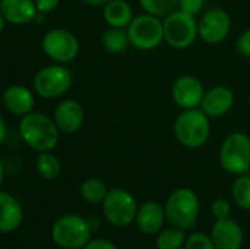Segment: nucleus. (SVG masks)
<instances>
[{
  "label": "nucleus",
  "mask_w": 250,
  "mask_h": 249,
  "mask_svg": "<svg viewBox=\"0 0 250 249\" xmlns=\"http://www.w3.org/2000/svg\"><path fill=\"white\" fill-rule=\"evenodd\" d=\"M60 131L53 117L40 112H31L21 117L19 135L23 142L37 153L53 151L60 139Z\"/></svg>",
  "instance_id": "obj_1"
},
{
  "label": "nucleus",
  "mask_w": 250,
  "mask_h": 249,
  "mask_svg": "<svg viewBox=\"0 0 250 249\" xmlns=\"http://www.w3.org/2000/svg\"><path fill=\"white\" fill-rule=\"evenodd\" d=\"M209 116L202 109L183 110L174 122V136L180 145L196 150L204 147L211 136Z\"/></svg>",
  "instance_id": "obj_2"
},
{
  "label": "nucleus",
  "mask_w": 250,
  "mask_h": 249,
  "mask_svg": "<svg viewBox=\"0 0 250 249\" xmlns=\"http://www.w3.org/2000/svg\"><path fill=\"white\" fill-rule=\"evenodd\" d=\"M164 208L167 222L171 226L189 230L193 229L198 222L201 213V201L193 189L177 188L168 195Z\"/></svg>",
  "instance_id": "obj_3"
},
{
  "label": "nucleus",
  "mask_w": 250,
  "mask_h": 249,
  "mask_svg": "<svg viewBox=\"0 0 250 249\" xmlns=\"http://www.w3.org/2000/svg\"><path fill=\"white\" fill-rule=\"evenodd\" d=\"M92 233L88 220L79 214H63L51 226V241L62 249H83Z\"/></svg>",
  "instance_id": "obj_4"
},
{
  "label": "nucleus",
  "mask_w": 250,
  "mask_h": 249,
  "mask_svg": "<svg viewBox=\"0 0 250 249\" xmlns=\"http://www.w3.org/2000/svg\"><path fill=\"white\" fill-rule=\"evenodd\" d=\"M221 167L234 176L246 175L250 170V138L243 132L230 134L220 147Z\"/></svg>",
  "instance_id": "obj_5"
},
{
  "label": "nucleus",
  "mask_w": 250,
  "mask_h": 249,
  "mask_svg": "<svg viewBox=\"0 0 250 249\" xmlns=\"http://www.w3.org/2000/svg\"><path fill=\"white\" fill-rule=\"evenodd\" d=\"M101 207L105 220L111 226L120 229L135 223L139 208L135 197L123 188L110 189Z\"/></svg>",
  "instance_id": "obj_6"
},
{
  "label": "nucleus",
  "mask_w": 250,
  "mask_h": 249,
  "mask_svg": "<svg viewBox=\"0 0 250 249\" xmlns=\"http://www.w3.org/2000/svg\"><path fill=\"white\" fill-rule=\"evenodd\" d=\"M164 41L177 50L190 47L199 37V22L196 16L174 10L164 18Z\"/></svg>",
  "instance_id": "obj_7"
},
{
  "label": "nucleus",
  "mask_w": 250,
  "mask_h": 249,
  "mask_svg": "<svg viewBox=\"0 0 250 249\" xmlns=\"http://www.w3.org/2000/svg\"><path fill=\"white\" fill-rule=\"evenodd\" d=\"M73 78L69 69L60 63H54L40 69L35 73L32 87L37 95L47 100H54L64 95L70 90Z\"/></svg>",
  "instance_id": "obj_8"
},
{
  "label": "nucleus",
  "mask_w": 250,
  "mask_h": 249,
  "mask_svg": "<svg viewBox=\"0 0 250 249\" xmlns=\"http://www.w3.org/2000/svg\"><path fill=\"white\" fill-rule=\"evenodd\" d=\"M126 29L130 44L144 51L154 50L164 41V22L149 13L135 16Z\"/></svg>",
  "instance_id": "obj_9"
},
{
  "label": "nucleus",
  "mask_w": 250,
  "mask_h": 249,
  "mask_svg": "<svg viewBox=\"0 0 250 249\" xmlns=\"http://www.w3.org/2000/svg\"><path fill=\"white\" fill-rule=\"evenodd\" d=\"M41 48L44 54L54 63H70L73 62L81 50L78 37L64 28H53L47 31L41 40Z\"/></svg>",
  "instance_id": "obj_10"
},
{
  "label": "nucleus",
  "mask_w": 250,
  "mask_h": 249,
  "mask_svg": "<svg viewBox=\"0 0 250 249\" xmlns=\"http://www.w3.org/2000/svg\"><path fill=\"white\" fill-rule=\"evenodd\" d=\"M231 29V18L227 10L214 7L207 10L199 19V38L208 44L224 41Z\"/></svg>",
  "instance_id": "obj_11"
},
{
  "label": "nucleus",
  "mask_w": 250,
  "mask_h": 249,
  "mask_svg": "<svg viewBox=\"0 0 250 249\" xmlns=\"http://www.w3.org/2000/svg\"><path fill=\"white\" fill-rule=\"evenodd\" d=\"M204 95H205L204 85L196 76L183 75L173 82L171 98L183 110L201 107Z\"/></svg>",
  "instance_id": "obj_12"
},
{
  "label": "nucleus",
  "mask_w": 250,
  "mask_h": 249,
  "mask_svg": "<svg viewBox=\"0 0 250 249\" xmlns=\"http://www.w3.org/2000/svg\"><path fill=\"white\" fill-rule=\"evenodd\" d=\"M53 119L62 134L72 135L82 128L85 122V110L79 101L66 98L56 106Z\"/></svg>",
  "instance_id": "obj_13"
},
{
  "label": "nucleus",
  "mask_w": 250,
  "mask_h": 249,
  "mask_svg": "<svg viewBox=\"0 0 250 249\" xmlns=\"http://www.w3.org/2000/svg\"><path fill=\"white\" fill-rule=\"evenodd\" d=\"M211 238L217 249H242L245 242V233L242 226L231 217L215 220Z\"/></svg>",
  "instance_id": "obj_14"
},
{
  "label": "nucleus",
  "mask_w": 250,
  "mask_h": 249,
  "mask_svg": "<svg viewBox=\"0 0 250 249\" xmlns=\"http://www.w3.org/2000/svg\"><path fill=\"white\" fill-rule=\"evenodd\" d=\"M167 220L166 208L157 201H145L139 205L136 214V226L144 235H158L164 229Z\"/></svg>",
  "instance_id": "obj_15"
},
{
  "label": "nucleus",
  "mask_w": 250,
  "mask_h": 249,
  "mask_svg": "<svg viewBox=\"0 0 250 249\" xmlns=\"http://www.w3.org/2000/svg\"><path fill=\"white\" fill-rule=\"evenodd\" d=\"M234 106V92L226 85H217L205 91L201 109L209 117H221Z\"/></svg>",
  "instance_id": "obj_16"
},
{
  "label": "nucleus",
  "mask_w": 250,
  "mask_h": 249,
  "mask_svg": "<svg viewBox=\"0 0 250 249\" xmlns=\"http://www.w3.org/2000/svg\"><path fill=\"white\" fill-rule=\"evenodd\" d=\"M1 100H3V106L9 113L21 117L29 114L35 106V97L32 91L19 84L9 85L4 90Z\"/></svg>",
  "instance_id": "obj_17"
},
{
  "label": "nucleus",
  "mask_w": 250,
  "mask_h": 249,
  "mask_svg": "<svg viewBox=\"0 0 250 249\" xmlns=\"http://www.w3.org/2000/svg\"><path fill=\"white\" fill-rule=\"evenodd\" d=\"M38 9L35 0H1L0 1V18L12 25H26L32 22Z\"/></svg>",
  "instance_id": "obj_18"
},
{
  "label": "nucleus",
  "mask_w": 250,
  "mask_h": 249,
  "mask_svg": "<svg viewBox=\"0 0 250 249\" xmlns=\"http://www.w3.org/2000/svg\"><path fill=\"white\" fill-rule=\"evenodd\" d=\"M0 205H1V219H0V232L3 235L12 233L21 227L23 223V208L21 203L6 191L0 192Z\"/></svg>",
  "instance_id": "obj_19"
},
{
  "label": "nucleus",
  "mask_w": 250,
  "mask_h": 249,
  "mask_svg": "<svg viewBox=\"0 0 250 249\" xmlns=\"http://www.w3.org/2000/svg\"><path fill=\"white\" fill-rule=\"evenodd\" d=\"M103 7V18L107 25L113 28L126 29L135 18L132 6L126 0H111Z\"/></svg>",
  "instance_id": "obj_20"
},
{
  "label": "nucleus",
  "mask_w": 250,
  "mask_h": 249,
  "mask_svg": "<svg viewBox=\"0 0 250 249\" xmlns=\"http://www.w3.org/2000/svg\"><path fill=\"white\" fill-rule=\"evenodd\" d=\"M101 44H103L104 50L111 54H122L127 50L129 45H132L130 40H129L127 29L113 28V26H110L107 31L103 32Z\"/></svg>",
  "instance_id": "obj_21"
},
{
  "label": "nucleus",
  "mask_w": 250,
  "mask_h": 249,
  "mask_svg": "<svg viewBox=\"0 0 250 249\" xmlns=\"http://www.w3.org/2000/svg\"><path fill=\"white\" fill-rule=\"evenodd\" d=\"M108 191L105 182L100 178H86L79 186L81 197L89 204H103Z\"/></svg>",
  "instance_id": "obj_22"
},
{
  "label": "nucleus",
  "mask_w": 250,
  "mask_h": 249,
  "mask_svg": "<svg viewBox=\"0 0 250 249\" xmlns=\"http://www.w3.org/2000/svg\"><path fill=\"white\" fill-rule=\"evenodd\" d=\"M35 169L42 179L54 181L62 173V163L59 157L54 156L51 151L38 153V157L35 160Z\"/></svg>",
  "instance_id": "obj_23"
},
{
  "label": "nucleus",
  "mask_w": 250,
  "mask_h": 249,
  "mask_svg": "<svg viewBox=\"0 0 250 249\" xmlns=\"http://www.w3.org/2000/svg\"><path fill=\"white\" fill-rule=\"evenodd\" d=\"M186 233L183 229L171 226V227H164L158 235L155 241L157 249H182L185 248L186 244Z\"/></svg>",
  "instance_id": "obj_24"
},
{
  "label": "nucleus",
  "mask_w": 250,
  "mask_h": 249,
  "mask_svg": "<svg viewBox=\"0 0 250 249\" xmlns=\"http://www.w3.org/2000/svg\"><path fill=\"white\" fill-rule=\"evenodd\" d=\"M231 197L237 207L250 211V176L248 173L237 176L231 188Z\"/></svg>",
  "instance_id": "obj_25"
},
{
  "label": "nucleus",
  "mask_w": 250,
  "mask_h": 249,
  "mask_svg": "<svg viewBox=\"0 0 250 249\" xmlns=\"http://www.w3.org/2000/svg\"><path fill=\"white\" fill-rule=\"evenodd\" d=\"M139 4L145 13L158 18H166L179 9V0H139Z\"/></svg>",
  "instance_id": "obj_26"
},
{
  "label": "nucleus",
  "mask_w": 250,
  "mask_h": 249,
  "mask_svg": "<svg viewBox=\"0 0 250 249\" xmlns=\"http://www.w3.org/2000/svg\"><path fill=\"white\" fill-rule=\"evenodd\" d=\"M185 249H217L211 235L202 233V232H195L188 236Z\"/></svg>",
  "instance_id": "obj_27"
},
{
  "label": "nucleus",
  "mask_w": 250,
  "mask_h": 249,
  "mask_svg": "<svg viewBox=\"0 0 250 249\" xmlns=\"http://www.w3.org/2000/svg\"><path fill=\"white\" fill-rule=\"evenodd\" d=\"M211 213L215 220L229 219L231 214V204L224 198H217V200H214V203L211 205Z\"/></svg>",
  "instance_id": "obj_28"
},
{
  "label": "nucleus",
  "mask_w": 250,
  "mask_h": 249,
  "mask_svg": "<svg viewBox=\"0 0 250 249\" xmlns=\"http://www.w3.org/2000/svg\"><path fill=\"white\" fill-rule=\"evenodd\" d=\"M205 6V0H179V10L189 13L192 16H198Z\"/></svg>",
  "instance_id": "obj_29"
},
{
  "label": "nucleus",
  "mask_w": 250,
  "mask_h": 249,
  "mask_svg": "<svg viewBox=\"0 0 250 249\" xmlns=\"http://www.w3.org/2000/svg\"><path fill=\"white\" fill-rule=\"evenodd\" d=\"M236 47L242 56L250 57V29H246L243 34H240V37L237 38Z\"/></svg>",
  "instance_id": "obj_30"
},
{
  "label": "nucleus",
  "mask_w": 250,
  "mask_h": 249,
  "mask_svg": "<svg viewBox=\"0 0 250 249\" xmlns=\"http://www.w3.org/2000/svg\"><path fill=\"white\" fill-rule=\"evenodd\" d=\"M83 249H119L117 245L105 238H92Z\"/></svg>",
  "instance_id": "obj_31"
},
{
  "label": "nucleus",
  "mask_w": 250,
  "mask_h": 249,
  "mask_svg": "<svg viewBox=\"0 0 250 249\" xmlns=\"http://www.w3.org/2000/svg\"><path fill=\"white\" fill-rule=\"evenodd\" d=\"M35 4L41 15H47L60 4V0H35Z\"/></svg>",
  "instance_id": "obj_32"
},
{
  "label": "nucleus",
  "mask_w": 250,
  "mask_h": 249,
  "mask_svg": "<svg viewBox=\"0 0 250 249\" xmlns=\"http://www.w3.org/2000/svg\"><path fill=\"white\" fill-rule=\"evenodd\" d=\"M86 220H88V225H89V227H91L92 232H98V230H100V227H101V219H100V217L91 216V217H88Z\"/></svg>",
  "instance_id": "obj_33"
},
{
  "label": "nucleus",
  "mask_w": 250,
  "mask_h": 249,
  "mask_svg": "<svg viewBox=\"0 0 250 249\" xmlns=\"http://www.w3.org/2000/svg\"><path fill=\"white\" fill-rule=\"evenodd\" d=\"M82 3H85V4H88V6H105L108 1H111V0H81Z\"/></svg>",
  "instance_id": "obj_34"
},
{
  "label": "nucleus",
  "mask_w": 250,
  "mask_h": 249,
  "mask_svg": "<svg viewBox=\"0 0 250 249\" xmlns=\"http://www.w3.org/2000/svg\"><path fill=\"white\" fill-rule=\"evenodd\" d=\"M4 136H6V123L4 119L0 117V141H4Z\"/></svg>",
  "instance_id": "obj_35"
},
{
  "label": "nucleus",
  "mask_w": 250,
  "mask_h": 249,
  "mask_svg": "<svg viewBox=\"0 0 250 249\" xmlns=\"http://www.w3.org/2000/svg\"><path fill=\"white\" fill-rule=\"evenodd\" d=\"M1 249H6V248H1Z\"/></svg>",
  "instance_id": "obj_36"
}]
</instances>
